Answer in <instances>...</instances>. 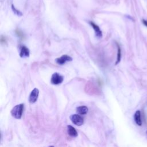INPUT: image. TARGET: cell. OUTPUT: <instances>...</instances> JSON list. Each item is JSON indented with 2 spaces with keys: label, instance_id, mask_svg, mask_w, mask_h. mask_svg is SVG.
Here are the masks:
<instances>
[{
  "label": "cell",
  "instance_id": "obj_1",
  "mask_svg": "<svg viewBox=\"0 0 147 147\" xmlns=\"http://www.w3.org/2000/svg\"><path fill=\"white\" fill-rule=\"evenodd\" d=\"M24 109V105L23 103H20L16 105L14 107H13L10 111L11 116L17 119H21L23 114Z\"/></svg>",
  "mask_w": 147,
  "mask_h": 147
},
{
  "label": "cell",
  "instance_id": "obj_8",
  "mask_svg": "<svg viewBox=\"0 0 147 147\" xmlns=\"http://www.w3.org/2000/svg\"><path fill=\"white\" fill-rule=\"evenodd\" d=\"M77 113L79 115H86L88 111V109L86 106H78L76 109Z\"/></svg>",
  "mask_w": 147,
  "mask_h": 147
},
{
  "label": "cell",
  "instance_id": "obj_14",
  "mask_svg": "<svg viewBox=\"0 0 147 147\" xmlns=\"http://www.w3.org/2000/svg\"><path fill=\"white\" fill-rule=\"evenodd\" d=\"M48 147H55V146H52V145H51V146H48Z\"/></svg>",
  "mask_w": 147,
  "mask_h": 147
},
{
  "label": "cell",
  "instance_id": "obj_4",
  "mask_svg": "<svg viewBox=\"0 0 147 147\" xmlns=\"http://www.w3.org/2000/svg\"><path fill=\"white\" fill-rule=\"evenodd\" d=\"M39 95V90L37 88H34L30 92L29 96V102L30 103H35Z\"/></svg>",
  "mask_w": 147,
  "mask_h": 147
},
{
  "label": "cell",
  "instance_id": "obj_2",
  "mask_svg": "<svg viewBox=\"0 0 147 147\" xmlns=\"http://www.w3.org/2000/svg\"><path fill=\"white\" fill-rule=\"evenodd\" d=\"M63 80L64 77L63 75L57 72H55L51 76V83L53 85H59L63 82Z\"/></svg>",
  "mask_w": 147,
  "mask_h": 147
},
{
  "label": "cell",
  "instance_id": "obj_10",
  "mask_svg": "<svg viewBox=\"0 0 147 147\" xmlns=\"http://www.w3.org/2000/svg\"><path fill=\"white\" fill-rule=\"evenodd\" d=\"M20 56L21 57H28L29 56V50L25 46H22L20 50Z\"/></svg>",
  "mask_w": 147,
  "mask_h": 147
},
{
  "label": "cell",
  "instance_id": "obj_9",
  "mask_svg": "<svg viewBox=\"0 0 147 147\" xmlns=\"http://www.w3.org/2000/svg\"><path fill=\"white\" fill-rule=\"evenodd\" d=\"M134 119L136 123L138 126H141L142 121L141 118V112L140 110H137L134 115Z\"/></svg>",
  "mask_w": 147,
  "mask_h": 147
},
{
  "label": "cell",
  "instance_id": "obj_7",
  "mask_svg": "<svg viewBox=\"0 0 147 147\" xmlns=\"http://www.w3.org/2000/svg\"><path fill=\"white\" fill-rule=\"evenodd\" d=\"M67 132L68 135L72 137H76L78 135L75 128L71 125L67 126Z\"/></svg>",
  "mask_w": 147,
  "mask_h": 147
},
{
  "label": "cell",
  "instance_id": "obj_13",
  "mask_svg": "<svg viewBox=\"0 0 147 147\" xmlns=\"http://www.w3.org/2000/svg\"><path fill=\"white\" fill-rule=\"evenodd\" d=\"M142 22L143 24H144L145 26H147V20H142Z\"/></svg>",
  "mask_w": 147,
  "mask_h": 147
},
{
  "label": "cell",
  "instance_id": "obj_6",
  "mask_svg": "<svg viewBox=\"0 0 147 147\" xmlns=\"http://www.w3.org/2000/svg\"><path fill=\"white\" fill-rule=\"evenodd\" d=\"M89 24L91 26V27H92V28L94 29V30L95 31V33L96 36L98 38L102 37V32L100 29L99 28V27L97 25H96L94 22H93L90 21V22H89Z\"/></svg>",
  "mask_w": 147,
  "mask_h": 147
},
{
  "label": "cell",
  "instance_id": "obj_5",
  "mask_svg": "<svg viewBox=\"0 0 147 147\" xmlns=\"http://www.w3.org/2000/svg\"><path fill=\"white\" fill-rule=\"evenodd\" d=\"M72 60V59L71 57H70L69 56H68L67 55H64L61 56L60 57L57 58L55 60V61L58 64L63 65V64H65V63L69 62V61H71Z\"/></svg>",
  "mask_w": 147,
  "mask_h": 147
},
{
  "label": "cell",
  "instance_id": "obj_11",
  "mask_svg": "<svg viewBox=\"0 0 147 147\" xmlns=\"http://www.w3.org/2000/svg\"><path fill=\"white\" fill-rule=\"evenodd\" d=\"M121 57V51L119 46L118 45V53H117V59L116 61V64L120 61Z\"/></svg>",
  "mask_w": 147,
  "mask_h": 147
},
{
  "label": "cell",
  "instance_id": "obj_12",
  "mask_svg": "<svg viewBox=\"0 0 147 147\" xmlns=\"http://www.w3.org/2000/svg\"><path fill=\"white\" fill-rule=\"evenodd\" d=\"M12 7V9H13V11H14V13H15V14H16L17 15H18V16H22V13L19 11V10H17L15 7H14V6H13V5H12L11 6Z\"/></svg>",
  "mask_w": 147,
  "mask_h": 147
},
{
  "label": "cell",
  "instance_id": "obj_15",
  "mask_svg": "<svg viewBox=\"0 0 147 147\" xmlns=\"http://www.w3.org/2000/svg\"><path fill=\"white\" fill-rule=\"evenodd\" d=\"M146 134H147V131H146Z\"/></svg>",
  "mask_w": 147,
  "mask_h": 147
},
{
  "label": "cell",
  "instance_id": "obj_3",
  "mask_svg": "<svg viewBox=\"0 0 147 147\" xmlns=\"http://www.w3.org/2000/svg\"><path fill=\"white\" fill-rule=\"evenodd\" d=\"M69 118L71 122L76 126H81L84 123L83 118L79 114H72L70 115Z\"/></svg>",
  "mask_w": 147,
  "mask_h": 147
}]
</instances>
